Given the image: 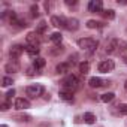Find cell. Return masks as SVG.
<instances>
[{
    "instance_id": "7402d4cb",
    "label": "cell",
    "mask_w": 127,
    "mask_h": 127,
    "mask_svg": "<svg viewBox=\"0 0 127 127\" xmlns=\"http://www.w3.org/2000/svg\"><path fill=\"white\" fill-rule=\"evenodd\" d=\"M49 39H51V42H54V43H57V45H60L61 43V34L60 33H52L51 36H49Z\"/></svg>"
},
{
    "instance_id": "d6986e66",
    "label": "cell",
    "mask_w": 127,
    "mask_h": 127,
    "mask_svg": "<svg viewBox=\"0 0 127 127\" xmlns=\"http://www.w3.org/2000/svg\"><path fill=\"white\" fill-rule=\"evenodd\" d=\"M88 70H90V64H88V61H82V63H79V72H81L82 75H87V73H88Z\"/></svg>"
},
{
    "instance_id": "30bf717a",
    "label": "cell",
    "mask_w": 127,
    "mask_h": 127,
    "mask_svg": "<svg viewBox=\"0 0 127 127\" xmlns=\"http://www.w3.org/2000/svg\"><path fill=\"white\" fill-rule=\"evenodd\" d=\"M15 108L20 109V111L27 109V108H30V102H29L27 99H24V97H18V99L15 100Z\"/></svg>"
},
{
    "instance_id": "7a4b0ae2",
    "label": "cell",
    "mask_w": 127,
    "mask_h": 127,
    "mask_svg": "<svg viewBox=\"0 0 127 127\" xmlns=\"http://www.w3.org/2000/svg\"><path fill=\"white\" fill-rule=\"evenodd\" d=\"M78 46L85 51H93L97 46V40L94 37H81L78 39Z\"/></svg>"
},
{
    "instance_id": "5bb4252c",
    "label": "cell",
    "mask_w": 127,
    "mask_h": 127,
    "mask_svg": "<svg viewBox=\"0 0 127 127\" xmlns=\"http://www.w3.org/2000/svg\"><path fill=\"white\" fill-rule=\"evenodd\" d=\"M26 52H27L30 57H33V58H37V55H39V48H37V46L27 45V46H26Z\"/></svg>"
},
{
    "instance_id": "484cf974",
    "label": "cell",
    "mask_w": 127,
    "mask_h": 127,
    "mask_svg": "<svg viewBox=\"0 0 127 127\" xmlns=\"http://www.w3.org/2000/svg\"><path fill=\"white\" fill-rule=\"evenodd\" d=\"M15 118L18 120V121H30V115H26V114H21V115H15Z\"/></svg>"
},
{
    "instance_id": "f1b7e54d",
    "label": "cell",
    "mask_w": 127,
    "mask_h": 127,
    "mask_svg": "<svg viewBox=\"0 0 127 127\" xmlns=\"http://www.w3.org/2000/svg\"><path fill=\"white\" fill-rule=\"evenodd\" d=\"M14 96H15V90H9V91L6 93V99H8V100H9V99H12Z\"/></svg>"
},
{
    "instance_id": "8992f818",
    "label": "cell",
    "mask_w": 127,
    "mask_h": 127,
    "mask_svg": "<svg viewBox=\"0 0 127 127\" xmlns=\"http://www.w3.org/2000/svg\"><path fill=\"white\" fill-rule=\"evenodd\" d=\"M118 46H120V42H118V39L112 37V39H109V40L106 42L105 51H106L108 54H112V52H115V51H117V48H118Z\"/></svg>"
},
{
    "instance_id": "9c48e42d",
    "label": "cell",
    "mask_w": 127,
    "mask_h": 127,
    "mask_svg": "<svg viewBox=\"0 0 127 127\" xmlns=\"http://www.w3.org/2000/svg\"><path fill=\"white\" fill-rule=\"evenodd\" d=\"M26 39H27V43L32 45V46H39V43H40V39H39L37 33H29Z\"/></svg>"
},
{
    "instance_id": "d6a6232c",
    "label": "cell",
    "mask_w": 127,
    "mask_h": 127,
    "mask_svg": "<svg viewBox=\"0 0 127 127\" xmlns=\"http://www.w3.org/2000/svg\"><path fill=\"white\" fill-rule=\"evenodd\" d=\"M124 87H126V91H127V81H126V84H124Z\"/></svg>"
},
{
    "instance_id": "ba28073f",
    "label": "cell",
    "mask_w": 127,
    "mask_h": 127,
    "mask_svg": "<svg viewBox=\"0 0 127 127\" xmlns=\"http://www.w3.org/2000/svg\"><path fill=\"white\" fill-rule=\"evenodd\" d=\"M23 52H24V48H23L21 45H14V46H11V49H9V55H11L12 58L21 57Z\"/></svg>"
},
{
    "instance_id": "52a82bcc",
    "label": "cell",
    "mask_w": 127,
    "mask_h": 127,
    "mask_svg": "<svg viewBox=\"0 0 127 127\" xmlns=\"http://www.w3.org/2000/svg\"><path fill=\"white\" fill-rule=\"evenodd\" d=\"M102 8H103L102 0H91L88 3V11L90 12H100L102 14Z\"/></svg>"
},
{
    "instance_id": "e0dca14e",
    "label": "cell",
    "mask_w": 127,
    "mask_h": 127,
    "mask_svg": "<svg viewBox=\"0 0 127 127\" xmlns=\"http://www.w3.org/2000/svg\"><path fill=\"white\" fill-rule=\"evenodd\" d=\"M114 99H115V94H114V93H105V94L100 96V100H102L103 103H109V102H112Z\"/></svg>"
},
{
    "instance_id": "4dcf8cb0",
    "label": "cell",
    "mask_w": 127,
    "mask_h": 127,
    "mask_svg": "<svg viewBox=\"0 0 127 127\" xmlns=\"http://www.w3.org/2000/svg\"><path fill=\"white\" fill-rule=\"evenodd\" d=\"M9 106H11V103H9V102H5V103L2 105V111H8Z\"/></svg>"
},
{
    "instance_id": "6da1fadb",
    "label": "cell",
    "mask_w": 127,
    "mask_h": 127,
    "mask_svg": "<svg viewBox=\"0 0 127 127\" xmlns=\"http://www.w3.org/2000/svg\"><path fill=\"white\" fill-rule=\"evenodd\" d=\"M78 84H79V81H78V78L75 75H67L64 79L61 81L63 90H67V91H72V93H73V90L78 88Z\"/></svg>"
},
{
    "instance_id": "f546056e",
    "label": "cell",
    "mask_w": 127,
    "mask_h": 127,
    "mask_svg": "<svg viewBox=\"0 0 127 127\" xmlns=\"http://www.w3.org/2000/svg\"><path fill=\"white\" fill-rule=\"evenodd\" d=\"M34 70H37V69H36L34 66L29 67V69H27V75H30V76H32V75H34Z\"/></svg>"
},
{
    "instance_id": "4fadbf2b",
    "label": "cell",
    "mask_w": 127,
    "mask_h": 127,
    "mask_svg": "<svg viewBox=\"0 0 127 127\" xmlns=\"http://www.w3.org/2000/svg\"><path fill=\"white\" fill-rule=\"evenodd\" d=\"M78 27H79V21L76 18H67V24H66L67 30L75 32V30H78Z\"/></svg>"
},
{
    "instance_id": "2e32d148",
    "label": "cell",
    "mask_w": 127,
    "mask_h": 127,
    "mask_svg": "<svg viewBox=\"0 0 127 127\" xmlns=\"http://www.w3.org/2000/svg\"><path fill=\"white\" fill-rule=\"evenodd\" d=\"M45 64H46V61H45V58H42V57H37V58L33 60V66H34L36 69H42Z\"/></svg>"
},
{
    "instance_id": "603a6c76",
    "label": "cell",
    "mask_w": 127,
    "mask_h": 127,
    "mask_svg": "<svg viewBox=\"0 0 127 127\" xmlns=\"http://www.w3.org/2000/svg\"><path fill=\"white\" fill-rule=\"evenodd\" d=\"M102 15L106 18V20H114L115 18V12L112 9H108V11H102Z\"/></svg>"
},
{
    "instance_id": "1f68e13d",
    "label": "cell",
    "mask_w": 127,
    "mask_h": 127,
    "mask_svg": "<svg viewBox=\"0 0 127 127\" xmlns=\"http://www.w3.org/2000/svg\"><path fill=\"white\" fill-rule=\"evenodd\" d=\"M66 5H67V6H75V5H76V2H70V0H67Z\"/></svg>"
},
{
    "instance_id": "44dd1931",
    "label": "cell",
    "mask_w": 127,
    "mask_h": 127,
    "mask_svg": "<svg viewBox=\"0 0 127 127\" xmlns=\"http://www.w3.org/2000/svg\"><path fill=\"white\" fill-rule=\"evenodd\" d=\"M46 29H48V24H46L45 21H42V23L37 24V27H36V33H37V34H42V33L46 32Z\"/></svg>"
},
{
    "instance_id": "4316f807",
    "label": "cell",
    "mask_w": 127,
    "mask_h": 127,
    "mask_svg": "<svg viewBox=\"0 0 127 127\" xmlns=\"http://www.w3.org/2000/svg\"><path fill=\"white\" fill-rule=\"evenodd\" d=\"M30 12H32V17H33V18L39 17V9H37V6H36V5H33V6L30 8Z\"/></svg>"
},
{
    "instance_id": "3957f363",
    "label": "cell",
    "mask_w": 127,
    "mask_h": 127,
    "mask_svg": "<svg viewBox=\"0 0 127 127\" xmlns=\"http://www.w3.org/2000/svg\"><path fill=\"white\" fill-rule=\"evenodd\" d=\"M43 91H45V88H43V85H40V84L29 85V87H27V90H26L27 96H30V97H33V99H36V97L42 96V93H43Z\"/></svg>"
},
{
    "instance_id": "8fae6325",
    "label": "cell",
    "mask_w": 127,
    "mask_h": 127,
    "mask_svg": "<svg viewBox=\"0 0 127 127\" xmlns=\"http://www.w3.org/2000/svg\"><path fill=\"white\" fill-rule=\"evenodd\" d=\"M105 84H108V82L103 81V79H100V78H97V76H93V78H90V81H88V85H90L91 88H99V87H102V85H105Z\"/></svg>"
},
{
    "instance_id": "5b68a950",
    "label": "cell",
    "mask_w": 127,
    "mask_h": 127,
    "mask_svg": "<svg viewBox=\"0 0 127 127\" xmlns=\"http://www.w3.org/2000/svg\"><path fill=\"white\" fill-rule=\"evenodd\" d=\"M51 24L57 29H66V24H67V18L64 17H51Z\"/></svg>"
},
{
    "instance_id": "ac0fdd59",
    "label": "cell",
    "mask_w": 127,
    "mask_h": 127,
    "mask_svg": "<svg viewBox=\"0 0 127 127\" xmlns=\"http://www.w3.org/2000/svg\"><path fill=\"white\" fill-rule=\"evenodd\" d=\"M60 97L63 100H72L73 99V93L72 91H67V90H61L60 91Z\"/></svg>"
},
{
    "instance_id": "7c38bea8",
    "label": "cell",
    "mask_w": 127,
    "mask_h": 127,
    "mask_svg": "<svg viewBox=\"0 0 127 127\" xmlns=\"http://www.w3.org/2000/svg\"><path fill=\"white\" fill-rule=\"evenodd\" d=\"M5 70H6V72H9V73L18 72V70H20V64L17 63V60H12L11 63H8V64L5 66Z\"/></svg>"
},
{
    "instance_id": "9a60e30c",
    "label": "cell",
    "mask_w": 127,
    "mask_h": 127,
    "mask_svg": "<svg viewBox=\"0 0 127 127\" xmlns=\"http://www.w3.org/2000/svg\"><path fill=\"white\" fill-rule=\"evenodd\" d=\"M57 72L58 73H67V72H70V64H69V63H60V64L57 66Z\"/></svg>"
},
{
    "instance_id": "277c9868",
    "label": "cell",
    "mask_w": 127,
    "mask_h": 127,
    "mask_svg": "<svg viewBox=\"0 0 127 127\" xmlns=\"http://www.w3.org/2000/svg\"><path fill=\"white\" fill-rule=\"evenodd\" d=\"M114 67H115V63H114L112 60H103V61L99 63V66H97L99 72H102V73H108V72H111Z\"/></svg>"
},
{
    "instance_id": "836d02e7",
    "label": "cell",
    "mask_w": 127,
    "mask_h": 127,
    "mask_svg": "<svg viewBox=\"0 0 127 127\" xmlns=\"http://www.w3.org/2000/svg\"><path fill=\"white\" fill-rule=\"evenodd\" d=\"M0 127H8V126H6V124H2V126H0Z\"/></svg>"
},
{
    "instance_id": "ffe728a7",
    "label": "cell",
    "mask_w": 127,
    "mask_h": 127,
    "mask_svg": "<svg viewBox=\"0 0 127 127\" xmlns=\"http://www.w3.org/2000/svg\"><path fill=\"white\" fill-rule=\"evenodd\" d=\"M84 121H85L87 124H94V121H96L94 114H91V112H85V114H84Z\"/></svg>"
},
{
    "instance_id": "cb8c5ba5",
    "label": "cell",
    "mask_w": 127,
    "mask_h": 127,
    "mask_svg": "<svg viewBox=\"0 0 127 127\" xmlns=\"http://www.w3.org/2000/svg\"><path fill=\"white\" fill-rule=\"evenodd\" d=\"M103 24L102 23H99V21H94V20H90V21H87V27L88 29H99V27H102Z\"/></svg>"
},
{
    "instance_id": "83f0119b",
    "label": "cell",
    "mask_w": 127,
    "mask_h": 127,
    "mask_svg": "<svg viewBox=\"0 0 127 127\" xmlns=\"http://www.w3.org/2000/svg\"><path fill=\"white\" fill-rule=\"evenodd\" d=\"M118 109H120V114H123V115H127V103H123V105H120V106H118Z\"/></svg>"
},
{
    "instance_id": "e575fe53",
    "label": "cell",
    "mask_w": 127,
    "mask_h": 127,
    "mask_svg": "<svg viewBox=\"0 0 127 127\" xmlns=\"http://www.w3.org/2000/svg\"><path fill=\"white\" fill-rule=\"evenodd\" d=\"M124 61H126V64H127V55H126V58H124Z\"/></svg>"
},
{
    "instance_id": "d4e9b609",
    "label": "cell",
    "mask_w": 127,
    "mask_h": 127,
    "mask_svg": "<svg viewBox=\"0 0 127 127\" xmlns=\"http://www.w3.org/2000/svg\"><path fill=\"white\" fill-rule=\"evenodd\" d=\"M14 84V81H12V78H9V76H5L3 79H2V85L3 87H9V85H12Z\"/></svg>"
}]
</instances>
